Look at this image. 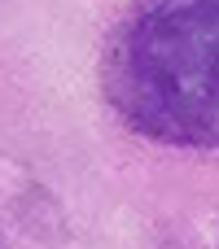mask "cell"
Returning <instances> with one entry per match:
<instances>
[{"label": "cell", "instance_id": "1", "mask_svg": "<svg viewBox=\"0 0 219 249\" xmlns=\"http://www.w3.org/2000/svg\"><path fill=\"white\" fill-rule=\"evenodd\" d=\"M114 114L171 149H219V0H132L110 31Z\"/></svg>", "mask_w": 219, "mask_h": 249}, {"label": "cell", "instance_id": "2", "mask_svg": "<svg viewBox=\"0 0 219 249\" xmlns=\"http://www.w3.org/2000/svg\"><path fill=\"white\" fill-rule=\"evenodd\" d=\"M162 249H184V245H176V241H167V245H162Z\"/></svg>", "mask_w": 219, "mask_h": 249}, {"label": "cell", "instance_id": "3", "mask_svg": "<svg viewBox=\"0 0 219 249\" xmlns=\"http://www.w3.org/2000/svg\"><path fill=\"white\" fill-rule=\"evenodd\" d=\"M0 249H4V232H0Z\"/></svg>", "mask_w": 219, "mask_h": 249}]
</instances>
